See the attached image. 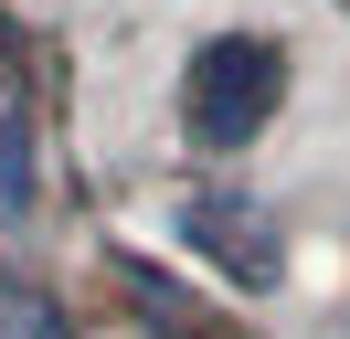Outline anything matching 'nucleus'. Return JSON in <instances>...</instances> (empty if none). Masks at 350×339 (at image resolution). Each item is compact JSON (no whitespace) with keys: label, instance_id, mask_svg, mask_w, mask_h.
<instances>
[{"label":"nucleus","instance_id":"1","mask_svg":"<svg viewBox=\"0 0 350 339\" xmlns=\"http://www.w3.org/2000/svg\"><path fill=\"white\" fill-rule=\"evenodd\" d=\"M286 96V53L265 32H223L191 53V74H180V127H191L202 148H244L265 117H276Z\"/></svg>","mask_w":350,"mask_h":339},{"label":"nucleus","instance_id":"2","mask_svg":"<svg viewBox=\"0 0 350 339\" xmlns=\"http://www.w3.org/2000/svg\"><path fill=\"white\" fill-rule=\"evenodd\" d=\"M180 244L213 254V275L244 286V297H276V275H286L276 223H265V202H244V191H191V202H180Z\"/></svg>","mask_w":350,"mask_h":339},{"label":"nucleus","instance_id":"3","mask_svg":"<svg viewBox=\"0 0 350 339\" xmlns=\"http://www.w3.org/2000/svg\"><path fill=\"white\" fill-rule=\"evenodd\" d=\"M0 339H64L53 297H43V286H22V275H0Z\"/></svg>","mask_w":350,"mask_h":339},{"label":"nucleus","instance_id":"4","mask_svg":"<svg viewBox=\"0 0 350 339\" xmlns=\"http://www.w3.org/2000/svg\"><path fill=\"white\" fill-rule=\"evenodd\" d=\"M0 212H32V138L11 106H0Z\"/></svg>","mask_w":350,"mask_h":339}]
</instances>
